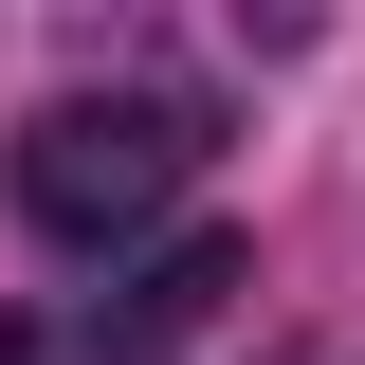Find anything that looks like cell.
Listing matches in <instances>:
<instances>
[{"label":"cell","mask_w":365,"mask_h":365,"mask_svg":"<svg viewBox=\"0 0 365 365\" xmlns=\"http://www.w3.org/2000/svg\"><path fill=\"white\" fill-rule=\"evenodd\" d=\"M201 110H182V91H55L37 128H19V220L37 237H73V256H110V237H146L182 201V182H201Z\"/></svg>","instance_id":"obj_1"},{"label":"cell","mask_w":365,"mask_h":365,"mask_svg":"<svg viewBox=\"0 0 365 365\" xmlns=\"http://www.w3.org/2000/svg\"><path fill=\"white\" fill-rule=\"evenodd\" d=\"M237 274H256L237 237H165V256H128V274H110V311H91V347H73V365H182L201 329H220V292H237Z\"/></svg>","instance_id":"obj_2"}]
</instances>
